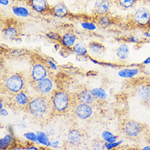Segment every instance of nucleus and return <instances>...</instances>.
<instances>
[{
    "label": "nucleus",
    "instance_id": "11",
    "mask_svg": "<svg viewBox=\"0 0 150 150\" xmlns=\"http://www.w3.org/2000/svg\"><path fill=\"white\" fill-rule=\"evenodd\" d=\"M134 93L143 105L150 106V81L140 80L134 86Z\"/></svg>",
    "mask_w": 150,
    "mask_h": 150
},
{
    "label": "nucleus",
    "instance_id": "9",
    "mask_svg": "<svg viewBox=\"0 0 150 150\" xmlns=\"http://www.w3.org/2000/svg\"><path fill=\"white\" fill-rule=\"evenodd\" d=\"M87 137L88 134L85 130L76 125H74L68 130L67 143L71 148H78L85 142Z\"/></svg>",
    "mask_w": 150,
    "mask_h": 150
},
{
    "label": "nucleus",
    "instance_id": "39",
    "mask_svg": "<svg viewBox=\"0 0 150 150\" xmlns=\"http://www.w3.org/2000/svg\"></svg>",
    "mask_w": 150,
    "mask_h": 150
},
{
    "label": "nucleus",
    "instance_id": "18",
    "mask_svg": "<svg viewBox=\"0 0 150 150\" xmlns=\"http://www.w3.org/2000/svg\"><path fill=\"white\" fill-rule=\"evenodd\" d=\"M77 40L76 35L72 32H67L62 35L61 40L59 45H62L66 49H71L76 45V41Z\"/></svg>",
    "mask_w": 150,
    "mask_h": 150
},
{
    "label": "nucleus",
    "instance_id": "31",
    "mask_svg": "<svg viewBox=\"0 0 150 150\" xmlns=\"http://www.w3.org/2000/svg\"><path fill=\"white\" fill-rule=\"evenodd\" d=\"M92 147H93L94 149H103L105 146H104V144L103 143L102 139H96L92 143Z\"/></svg>",
    "mask_w": 150,
    "mask_h": 150
},
{
    "label": "nucleus",
    "instance_id": "36",
    "mask_svg": "<svg viewBox=\"0 0 150 150\" xmlns=\"http://www.w3.org/2000/svg\"><path fill=\"white\" fill-rule=\"evenodd\" d=\"M0 3L3 5H8V0H0Z\"/></svg>",
    "mask_w": 150,
    "mask_h": 150
},
{
    "label": "nucleus",
    "instance_id": "34",
    "mask_svg": "<svg viewBox=\"0 0 150 150\" xmlns=\"http://www.w3.org/2000/svg\"><path fill=\"white\" fill-rule=\"evenodd\" d=\"M120 144V142H108L104 144V146H105L106 149H113V148H116V147H117L118 145Z\"/></svg>",
    "mask_w": 150,
    "mask_h": 150
},
{
    "label": "nucleus",
    "instance_id": "21",
    "mask_svg": "<svg viewBox=\"0 0 150 150\" xmlns=\"http://www.w3.org/2000/svg\"><path fill=\"white\" fill-rule=\"evenodd\" d=\"M117 56L122 60H126L129 56V47L126 44L121 45L117 49Z\"/></svg>",
    "mask_w": 150,
    "mask_h": 150
},
{
    "label": "nucleus",
    "instance_id": "33",
    "mask_svg": "<svg viewBox=\"0 0 150 150\" xmlns=\"http://www.w3.org/2000/svg\"><path fill=\"white\" fill-rule=\"evenodd\" d=\"M25 137L29 141H31V142H35V141L38 140L37 134H34V133H25Z\"/></svg>",
    "mask_w": 150,
    "mask_h": 150
},
{
    "label": "nucleus",
    "instance_id": "29",
    "mask_svg": "<svg viewBox=\"0 0 150 150\" xmlns=\"http://www.w3.org/2000/svg\"><path fill=\"white\" fill-rule=\"evenodd\" d=\"M46 36L47 38L50 40L54 41V42H57V43H60L61 40L62 35H60L57 32H49L46 34Z\"/></svg>",
    "mask_w": 150,
    "mask_h": 150
},
{
    "label": "nucleus",
    "instance_id": "6",
    "mask_svg": "<svg viewBox=\"0 0 150 150\" xmlns=\"http://www.w3.org/2000/svg\"><path fill=\"white\" fill-rule=\"evenodd\" d=\"M126 28L150 30V11L145 7L138 8L128 18L126 22Z\"/></svg>",
    "mask_w": 150,
    "mask_h": 150
},
{
    "label": "nucleus",
    "instance_id": "27",
    "mask_svg": "<svg viewBox=\"0 0 150 150\" xmlns=\"http://www.w3.org/2000/svg\"><path fill=\"white\" fill-rule=\"evenodd\" d=\"M37 139H38V141L41 143L42 144L46 145V146H49L50 145L49 137L44 132H38L37 133Z\"/></svg>",
    "mask_w": 150,
    "mask_h": 150
},
{
    "label": "nucleus",
    "instance_id": "4",
    "mask_svg": "<svg viewBox=\"0 0 150 150\" xmlns=\"http://www.w3.org/2000/svg\"><path fill=\"white\" fill-rule=\"evenodd\" d=\"M119 130L127 139L135 142L139 140L143 134L146 133L148 126L135 120L124 119L120 122Z\"/></svg>",
    "mask_w": 150,
    "mask_h": 150
},
{
    "label": "nucleus",
    "instance_id": "14",
    "mask_svg": "<svg viewBox=\"0 0 150 150\" xmlns=\"http://www.w3.org/2000/svg\"><path fill=\"white\" fill-rule=\"evenodd\" d=\"M27 3L33 11L43 15H50L51 6L46 0H28Z\"/></svg>",
    "mask_w": 150,
    "mask_h": 150
},
{
    "label": "nucleus",
    "instance_id": "30",
    "mask_svg": "<svg viewBox=\"0 0 150 150\" xmlns=\"http://www.w3.org/2000/svg\"><path fill=\"white\" fill-rule=\"evenodd\" d=\"M27 53V52L24 49H12L10 51V55L11 57H20L21 56H24Z\"/></svg>",
    "mask_w": 150,
    "mask_h": 150
},
{
    "label": "nucleus",
    "instance_id": "26",
    "mask_svg": "<svg viewBox=\"0 0 150 150\" xmlns=\"http://www.w3.org/2000/svg\"><path fill=\"white\" fill-rule=\"evenodd\" d=\"M91 92L93 94V96L97 98L98 101H99L100 103L104 101L107 97L106 92L101 88H95V89H91Z\"/></svg>",
    "mask_w": 150,
    "mask_h": 150
},
{
    "label": "nucleus",
    "instance_id": "20",
    "mask_svg": "<svg viewBox=\"0 0 150 150\" xmlns=\"http://www.w3.org/2000/svg\"><path fill=\"white\" fill-rule=\"evenodd\" d=\"M16 141L13 139L11 134H7L0 140V148L1 149H12Z\"/></svg>",
    "mask_w": 150,
    "mask_h": 150
},
{
    "label": "nucleus",
    "instance_id": "37",
    "mask_svg": "<svg viewBox=\"0 0 150 150\" xmlns=\"http://www.w3.org/2000/svg\"><path fill=\"white\" fill-rule=\"evenodd\" d=\"M144 64H147V65H150V57H148L145 61L144 62Z\"/></svg>",
    "mask_w": 150,
    "mask_h": 150
},
{
    "label": "nucleus",
    "instance_id": "25",
    "mask_svg": "<svg viewBox=\"0 0 150 150\" xmlns=\"http://www.w3.org/2000/svg\"><path fill=\"white\" fill-rule=\"evenodd\" d=\"M12 12L16 16H18L27 17L30 16V12L28 9L24 7H21V6H14L12 8Z\"/></svg>",
    "mask_w": 150,
    "mask_h": 150
},
{
    "label": "nucleus",
    "instance_id": "5",
    "mask_svg": "<svg viewBox=\"0 0 150 150\" xmlns=\"http://www.w3.org/2000/svg\"><path fill=\"white\" fill-rule=\"evenodd\" d=\"M30 82L40 81L49 76L51 73L48 60L36 53H33L30 56Z\"/></svg>",
    "mask_w": 150,
    "mask_h": 150
},
{
    "label": "nucleus",
    "instance_id": "16",
    "mask_svg": "<svg viewBox=\"0 0 150 150\" xmlns=\"http://www.w3.org/2000/svg\"><path fill=\"white\" fill-rule=\"evenodd\" d=\"M112 3L113 0H98L93 6L94 16H101L109 13Z\"/></svg>",
    "mask_w": 150,
    "mask_h": 150
},
{
    "label": "nucleus",
    "instance_id": "7",
    "mask_svg": "<svg viewBox=\"0 0 150 150\" xmlns=\"http://www.w3.org/2000/svg\"><path fill=\"white\" fill-rule=\"evenodd\" d=\"M96 106L81 103L74 101L73 105L69 114H71L74 118L79 119L84 122H90L95 117V108Z\"/></svg>",
    "mask_w": 150,
    "mask_h": 150
},
{
    "label": "nucleus",
    "instance_id": "8",
    "mask_svg": "<svg viewBox=\"0 0 150 150\" xmlns=\"http://www.w3.org/2000/svg\"><path fill=\"white\" fill-rule=\"evenodd\" d=\"M30 98L26 90H23L13 95H5L4 100L6 105L14 111H26Z\"/></svg>",
    "mask_w": 150,
    "mask_h": 150
},
{
    "label": "nucleus",
    "instance_id": "38",
    "mask_svg": "<svg viewBox=\"0 0 150 150\" xmlns=\"http://www.w3.org/2000/svg\"><path fill=\"white\" fill-rule=\"evenodd\" d=\"M147 134H148V139H149V142H150V131Z\"/></svg>",
    "mask_w": 150,
    "mask_h": 150
},
{
    "label": "nucleus",
    "instance_id": "13",
    "mask_svg": "<svg viewBox=\"0 0 150 150\" xmlns=\"http://www.w3.org/2000/svg\"><path fill=\"white\" fill-rule=\"evenodd\" d=\"M73 94L74 101L81 103H87V104H91V105L98 107L100 105V102L98 101L97 98L93 96V94L87 88L80 89L76 93H72Z\"/></svg>",
    "mask_w": 150,
    "mask_h": 150
},
{
    "label": "nucleus",
    "instance_id": "28",
    "mask_svg": "<svg viewBox=\"0 0 150 150\" xmlns=\"http://www.w3.org/2000/svg\"><path fill=\"white\" fill-rule=\"evenodd\" d=\"M102 137H103V139L105 141H107V142H116V140H117V136L113 135L112 133H110L108 131H104V132H103Z\"/></svg>",
    "mask_w": 150,
    "mask_h": 150
},
{
    "label": "nucleus",
    "instance_id": "24",
    "mask_svg": "<svg viewBox=\"0 0 150 150\" xmlns=\"http://www.w3.org/2000/svg\"><path fill=\"white\" fill-rule=\"evenodd\" d=\"M139 0H115L118 6L123 9H128L134 7Z\"/></svg>",
    "mask_w": 150,
    "mask_h": 150
},
{
    "label": "nucleus",
    "instance_id": "23",
    "mask_svg": "<svg viewBox=\"0 0 150 150\" xmlns=\"http://www.w3.org/2000/svg\"><path fill=\"white\" fill-rule=\"evenodd\" d=\"M73 52L76 54H77L78 56H82V57H85L87 55L88 53V50L86 49L85 45L84 44H81V43H78L74 45L73 48H72Z\"/></svg>",
    "mask_w": 150,
    "mask_h": 150
},
{
    "label": "nucleus",
    "instance_id": "1",
    "mask_svg": "<svg viewBox=\"0 0 150 150\" xmlns=\"http://www.w3.org/2000/svg\"><path fill=\"white\" fill-rule=\"evenodd\" d=\"M25 112L30 115L34 121L42 126L47 125L54 117L50 98L47 95L39 94L38 96L30 98Z\"/></svg>",
    "mask_w": 150,
    "mask_h": 150
},
{
    "label": "nucleus",
    "instance_id": "19",
    "mask_svg": "<svg viewBox=\"0 0 150 150\" xmlns=\"http://www.w3.org/2000/svg\"><path fill=\"white\" fill-rule=\"evenodd\" d=\"M88 49L94 55H101L105 52V47L102 43L93 41L88 45Z\"/></svg>",
    "mask_w": 150,
    "mask_h": 150
},
{
    "label": "nucleus",
    "instance_id": "17",
    "mask_svg": "<svg viewBox=\"0 0 150 150\" xmlns=\"http://www.w3.org/2000/svg\"><path fill=\"white\" fill-rule=\"evenodd\" d=\"M50 15L58 18H65L70 15V11L63 3H57V4L51 6Z\"/></svg>",
    "mask_w": 150,
    "mask_h": 150
},
{
    "label": "nucleus",
    "instance_id": "35",
    "mask_svg": "<svg viewBox=\"0 0 150 150\" xmlns=\"http://www.w3.org/2000/svg\"><path fill=\"white\" fill-rule=\"evenodd\" d=\"M48 62H49V67L51 68V70H56V69H57V67L55 66V64L53 63V62L50 61V60H48Z\"/></svg>",
    "mask_w": 150,
    "mask_h": 150
},
{
    "label": "nucleus",
    "instance_id": "12",
    "mask_svg": "<svg viewBox=\"0 0 150 150\" xmlns=\"http://www.w3.org/2000/svg\"><path fill=\"white\" fill-rule=\"evenodd\" d=\"M30 84L33 87V89L41 95L50 96L51 93L53 92V90L55 89H54V81L50 76L45 79H42L40 81L30 82Z\"/></svg>",
    "mask_w": 150,
    "mask_h": 150
},
{
    "label": "nucleus",
    "instance_id": "32",
    "mask_svg": "<svg viewBox=\"0 0 150 150\" xmlns=\"http://www.w3.org/2000/svg\"><path fill=\"white\" fill-rule=\"evenodd\" d=\"M82 27L88 30H94L96 29V25L93 24V22H89V21H85L81 23Z\"/></svg>",
    "mask_w": 150,
    "mask_h": 150
},
{
    "label": "nucleus",
    "instance_id": "22",
    "mask_svg": "<svg viewBox=\"0 0 150 150\" xmlns=\"http://www.w3.org/2000/svg\"><path fill=\"white\" fill-rule=\"evenodd\" d=\"M139 73V68H126V69L120 71L118 72V75L121 77H124V78H130V77L137 76Z\"/></svg>",
    "mask_w": 150,
    "mask_h": 150
},
{
    "label": "nucleus",
    "instance_id": "10",
    "mask_svg": "<svg viewBox=\"0 0 150 150\" xmlns=\"http://www.w3.org/2000/svg\"><path fill=\"white\" fill-rule=\"evenodd\" d=\"M23 25L22 23L14 19H8L4 21L2 33L4 36L11 40H16L21 35Z\"/></svg>",
    "mask_w": 150,
    "mask_h": 150
},
{
    "label": "nucleus",
    "instance_id": "3",
    "mask_svg": "<svg viewBox=\"0 0 150 150\" xmlns=\"http://www.w3.org/2000/svg\"><path fill=\"white\" fill-rule=\"evenodd\" d=\"M26 76L24 72L17 71L5 76L1 84V93L4 95H13L25 90Z\"/></svg>",
    "mask_w": 150,
    "mask_h": 150
},
{
    "label": "nucleus",
    "instance_id": "15",
    "mask_svg": "<svg viewBox=\"0 0 150 150\" xmlns=\"http://www.w3.org/2000/svg\"><path fill=\"white\" fill-rule=\"evenodd\" d=\"M93 21L99 28L102 29L108 28L115 23H117V18L110 15V13L101 16H94L93 17Z\"/></svg>",
    "mask_w": 150,
    "mask_h": 150
},
{
    "label": "nucleus",
    "instance_id": "2",
    "mask_svg": "<svg viewBox=\"0 0 150 150\" xmlns=\"http://www.w3.org/2000/svg\"><path fill=\"white\" fill-rule=\"evenodd\" d=\"M49 98L54 117L70 113L74 103L72 93L65 89L57 88L53 90Z\"/></svg>",
    "mask_w": 150,
    "mask_h": 150
}]
</instances>
